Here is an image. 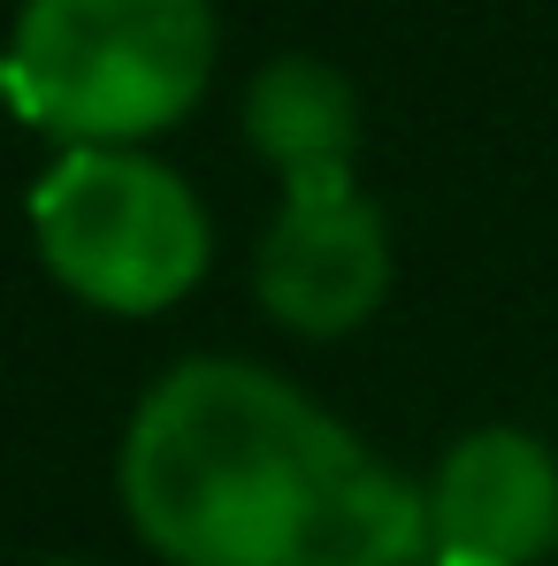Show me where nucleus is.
Segmentation results:
<instances>
[{"label": "nucleus", "mask_w": 558, "mask_h": 566, "mask_svg": "<svg viewBox=\"0 0 558 566\" xmlns=\"http://www.w3.org/2000/svg\"><path fill=\"white\" fill-rule=\"evenodd\" d=\"M421 505L436 566H536L558 544V460L528 429H474L444 452Z\"/></svg>", "instance_id": "39448f33"}, {"label": "nucleus", "mask_w": 558, "mask_h": 566, "mask_svg": "<svg viewBox=\"0 0 558 566\" xmlns=\"http://www.w3.org/2000/svg\"><path fill=\"white\" fill-rule=\"evenodd\" d=\"M31 230L54 283L99 314L177 306L214 253L199 191L130 146H70L31 185Z\"/></svg>", "instance_id": "7ed1b4c3"}, {"label": "nucleus", "mask_w": 558, "mask_h": 566, "mask_svg": "<svg viewBox=\"0 0 558 566\" xmlns=\"http://www.w3.org/2000/svg\"><path fill=\"white\" fill-rule=\"evenodd\" d=\"M253 291L269 322L298 337H345L368 322L390 291V230L368 207L360 177L283 185V207L253 261Z\"/></svg>", "instance_id": "20e7f679"}, {"label": "nucleus", "mask_w": 558, "mask_h": 566, "mask_svg": "<svg viewBox=\"0 0 558 566\" xmlns=\"http://www.w3.org/2000/svg\"><path fill=\"white\" fill-rule=\"evenodd\" d=\"M207 77V0H23L8 39V99L70 146H138L185 123Z\"/></svg>", "instance_id": "f03ea898"}, {"label": "nucleus", "mask_w": 558, "mask_h": 566, "mask_svg": "<svg viewBox=\"0 0 558 566\" xmlns=\"http://www.w3.org/2000/svg\"><path fill=\"white\" fill-rule=\"evenodd\" d=\"M421 566H436V559H421Z\"/></svg>", "instance_id": "1a4fd4ad"}, {"label": "nucleus", "mask_w": 558, "mask_h": 566, "mask_svg": "<svg viewBox=\"0 0 558 566\" xmlns=\"http://www.w3.org/2000/svg\"><path fill=\"white\" fill-rule=\"evenodd\" d=\"M245 138L261 161H276L283 185L352 177L360 154V93L345 70L314 54H283L245 85Z\"/></svg>", "instance_id": "423d86ee"}, {"label": "nucleus", "mask_w": 558, "mask_h": 566, "mask_svg": "<svg viewBox=\"0 0 558 566\" xmlns=\"http://www.w3.org/2000/svg\"><path fill=\"white\" fill-rule=\"evenodd\" d=\"M54 566H77V559H54Z\"/></svg>", "instance_id": "6e6552de"}, {"label": "nucleus", "mask_w": 558, "mask_h": 566, "mask_svg": "<svg viewBox=\"0 0 558 566\" xmlns=\"http://www.w3.org/2000/svg\"><path fill=\"white\" fill-rule=\"evenodd\" d=\"M130 528L177 566H421L406 474L253 360H177L123 437Z\"/></svg>", "instance_id": "f257e3e1"}, {"label": "nucleus", "mask_w": 558, "mask_h": 566, "mask_svg": "<svg viewBox=\"0 0 558 566\" xmlns=\"http://www.w3.org/2000/svg\"><path fill=\"white\" fill-rule=\"evenodd\" d=\"M0 93H8V54H0Z\"/></svg>", "instance_id": "0eeeda50"}]
</instances>
